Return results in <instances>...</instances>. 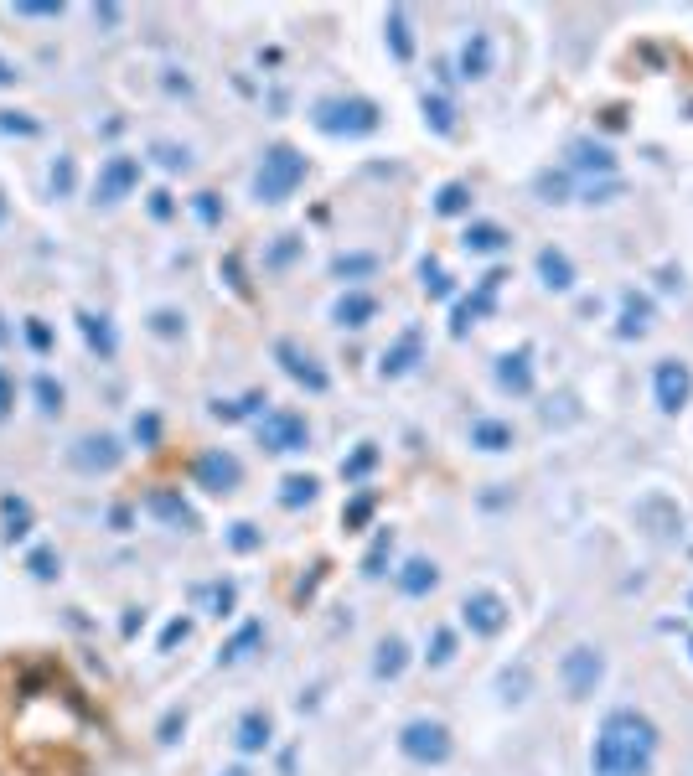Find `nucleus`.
Here are the masks:
<instances>
[{"label": "nucleus", "instance_id": "obj_1", "mask_svg": "<svg viewBox=\"0 0 693 776\" xmlns=\"http://www.w3.org/2000/svg\"><path fill=\"white\" fill-rule=\"evenodd\" d=\"M662 756V730L647 709L611 704L590 740V776H652Z\"/></svg>", "mask_w": 693, "mask_h": 776}, {"label": "nucleus", "instance_id": "obj_2", "mask_svg": "<svg viewBox=\"0 0 693 776\" xmlns=\"http://www.w3.org/2000/svg\"><path fill=\"white\" fill-rule=\"evenodd\" d=\"M600 683H606V652H600L595 642H575L559 658V689H564V699L585 704V699L600 694Z\"/></svg>", "mask_w": 693, "mask_h": 776}, {"label": "nucleus", "instance_id": "obj_3", "mask_svg": "<svg viewBox=\"0 0 693 776\" xmlns=\"http://www.w3.org/2000/svg\"><path fill=\"white\" fill-rule=\"evenodd\" d=\"M300 182H306V156L290 151V145H275V151H264V161L254 171V197L259 202H285Z\"/></svg>", "mask_w": 693, "mask_h": 776}, {"label": "nucleus", "instance_id": "obj_4", "mask_svg": "<svg viewBox=\"0 0 693 776\" xmlns=\"http://www.w3.org/2000/svg\"><path fill=\"white\" fill-rule=\"evenodd\" d=\"M399 751L414 766H445L450 756H456V740H450V730L440 720H409L399 730Z\"/></svg>", "mask_w": 693, "mask_h": 776}, {"label": "nucleus", "instance_id": "obj_5", "mask_svg": "<svg viewBox=\"0 0 693 776\" xmlns=\"http://www.w3.org/2000/svg\"><path fill=\"white\" fill-rule=\"evenodd\" d=\"M652 399L662 414H683L693 399V368L683 357H657L652 363Z\"/></svg>", "mask_w": 693, "mask_h": 776}, {"label": "nucleus", "instance_id": "obj_6", "mask_svg": "<svg viewBox=\"0 0 693 776\" xmlns=\"http://www.w3.org/2000/svg\"><path fill=\"white\" fill-rule=\"evenodd\" d=\"M259 440H264V451H306L311 445V425H306V414L300 409H264V420H259Z\"/></svg>", "mask_w": 693, "mask_h": 776}, {"label": "nucleus", "instance_id": "obj_7", "mask_svg": "<svg viewBox=\"0 0 693 776\" xmlns=\"http://www.w3.org/2000/svg\"><path fill=\"white\" fill-rule=\"evenodd\" d=\"M507 616L512 611H507V601H502L497 590H471L466 601H461V621L471 626L476 637H497L502 626H507Z\"/></svg>", "mask_w": 693, "mask_h": 776}, {"label": "nucleus", "instance_id": "obj_8", "mask_svg": "<svg viewBox=\"0 0 693 776\" xmlns=\"http://www.w3.org/2000/svg\"><path fill=\"white\" fill-rule=\"evenodd\" d=\"M321 114H342L337 125H326V135H368V130H378V109L368 104V99H326V104H316Z\"/></svg>", "mask_w": 693, "mask_h": 776}, {"label": "nucleus", "instance_id": "obj_9", "mask_svg": "<svg viewBox=\"0 0 693 776\" xmlns=\"http://www.w3.org/2000/svg\"><path fill=\"white\" fill-rule=\"evenodd\" d=\"M238 482H244V466H238V456H228V451H202V456H197V487H207V492H233Z\"/></svg>", "mask_w": 693, "mask_h": 776}, {"label": "nucleus", "instance_id": "obj_10", "mask_svg": "<svg viewBox=\"0 0 693 776\" xmlns=\"http://www.w3.org/2000/svg\"><path fill=\"white\" fill-rule=\"evenodd\" d=\"M275 357L285 363V373H290V378H300V383L311 388V394H326V383H331V378L316 368V357H311V352H300L295 342H280V347H275Z\"/></svg>", "mask_w": 693, "mask_h": 776}, {"label": "nucleus", "instance_id": "obj_11", "mask_svg": "<svg viewBox=\"0 0 693 776\" xmlns=\"http://www.w3.org/2000/svg\"><path fill=\"white\" fill-rule=\"evenodd\" d=\"M569 171H580V176H611L616 171V151L611 145H600V140H575L569 145Z\"/></svg>", "mask_w": 693, "mask_h": 776}, {"label": "nucleus", "instance_id": "obj_12", "mask_svg": "<svg viewBox=\"0 0 693 776\" xmlns=\"http://www.w3.org/2000/svg\"><path fill=\"white\" fill-rule=\"evenodd\" d=\"M471 445H476V451H512V445H518V430H512L507 420H492V414H481V420H471Z\"/></svg>", "mask_w": 693, "mask_h": 776}, {"label": "nucleus", "instance_id": "obj_13", "mask_svg": "<svg viewBox=\"0 0 693 776\" xmlns=\"http://www.w3.org/2000/svg\"><path fill=\"white\" fill-rule=\"evenodd\" d=\"M538 280H544V290H575V264H569V254L564 249H538Z\"/></svg>", "mask_w": 693, "mask_h": 776}, {"label": "nucleus", "instance_id": "obj_14", "mask_svg": "<svg viewBox=\"0 0 693 776\" xmlns=\"http://www.w3.org/2000/svg\"><path fill=\"white\" fill-rule=\"evenodd\" d=\"M497 383H502V394L528 399V394H533V368H528V352H507V357H497Z\"/></svg>", "mask_w": 693, "mask_h": 776}, {"label": "nucleus", "instance_id": "obj_15", "mask_svg": "<svg viewBox=\"0 0 693 776\" xmlns=\"http://www.w3.org/2000/svg\"><path fill=\"white\" fill-rule=\"evenodd\" d=\"M492 73V37L487 32H471L466 47H461V78L476 83V78H487Z\"/></svg>", "mask_w": 693, "mask_h": 776}, {"label": "nucleus", "instance_id": "obj_16", "mask_svg": "<svg viewBox=\"0 0 693 776\" xmlns=\"http://www.w3.org/2000/svg\"><path fill=\"white\" fill-rule=\"evenodd\" d=\"M647 326H652V301L647 295H626L621 301V326H616V337H647Z\"/></svg>", "mask_w": 693, "mask_h": 776}, {"label": "nucleus", "instance_id": "obj_17", "mask_svg": "<svg viewBox=\"0 0 693 776\" xmlns=\"http://www.w3.org/2000/svg\"><path fill=\"white\" fill-rule=\"evenodd\" d=\"M435 585H440L435 559H409L404 570H399V590H404V595H430Z\"/></svg>", "mask_w": 693, "mask_h": 776}, {"label": "nucleus", "instance_id": "obj_18", "mask_svg": "<svg viewBox=\"0 0 693 776\" xmlns=\"http://www.w3.org/2000/svg\"><path fill=\"white\" fill-rule=\"evenodd\" d=\"M269 730H275V725H269V714H244V720H238V751H244V756H254V751H264V745H269Z\"/></svg>", "mask_w": 693, "mask_h": 776}, {"label": "nucleus", "instance_id": "obj_19", "mask_svg": "<svg viewBox=\"0 0 693 776\" xmlns=\"http://www.w3.org/2000/svg\"><path fill=\"white\" fill-rule=\"evenodd\" d=\"M373 311H378L373 295H347V301H337V311H331V316H337V326H368Z\"/></svg>", "mask_w": 693, "mask_h": 776}, {"label": "nucleus", "instance_id": "obj_20", "mask_svg": "<svg viewBox=\"0 0 693 776\" xmlns=\"http://www.w3.org/2000/svg\"><path fill=\"white\" fill-rule=\"evenodd\" d=\"M466 249H476V254H497V249H507V233H502L497 223H476V228H466Z\"/></svg>", "mask_w": 693, "mask_h": 776}, {"label": "nucleus", "instance_id": "obj_21", "mask_svg": "<svg viewBox=\"0 0 693 776\" xmlns=\"http://www.w3.org/2000/svg\"><path fill=\"white\" fill-rule=\"evenodd\" d=\"M414 352H419V337L409 332L394 352H383V378H399V373H409L414 368Z\"/></svg>", "mask_w": 693, "mask_h": 776}, {"label": "nucleus", "instance_id": "obj_22", "mask_svg": "<svg viewBox=\"0 0 693 776\" xmlns=\"http://www.w3.org/2000/svg\"><path fill=\"white\" fill-rule=\"evenodd\" d=\"M373 673H378V678H399V673H404V642H399V637L378 642V663H373Z\"/></svg>", "mask_w": 693, "mask_h": 776}, {"label": "nucleus", "instance_id": "obj_23", "mask_svg": "<svg viewBox=\"0 0 693 776\" xmlns=\"http://www.w3.org/2000/svg\"><path fill=\"white\" fill-rule=\"evenodd\" d=\"M254 642H264V626H259V621H249L244 632H238V637H233V642L223 647V663H238V658H249V647H254Z\"/></svg>", "mask_w": 693, "mask_h": 776}, {"label": "nucleus", "instance_id": "obj_24", "mask_svg": "<svg viewBox=\"0 0 693 776\" xmlns=\"http://www.w3.org/2000/svg\"><path fill=\"white\" fill-rule=\"evenodd\" d=\"M311 497H316V476H285V492H280L285 507H300V502H311Z\"/></svg>", "mask_w": 693, "mask_h": 776}, {"label": "nucleus", "instance_id": "obj_25", "mask_svg": "<svg viewBox=\"0 0 693 776\" xmlns=\"http://www.w3.org/2000/svg\"><path fill=\"white\" fill-rule=\"evenodd\" d=\"M373 461H378V451H373V445H368V451H357L352 461H342V476H363V471H368Z\"/></svg>", "mask_w": 693, "mask_h": 776}, {"label": "nucleus", "instance_id": "obj_26", "mask_svg": "<svg viewBox=\"0 0 693 776\" xmlns=\"http://www.w3.org/2000/svg\"><path fill=\"white\" fill-rule=\"evenodd\" d=\"M450 647H456V637H450V632H435V652H425V658L440 668V663H450Z\"/></svg>", "mask_w": 693, "mask_h": 776}, {"label": "nucleus", "instance_id": "obj_27", "mask_svg": "<svg viewBox=\"0 0 693 776\" xmlns=\"http://www.w3.org/2000/svg\"><path fill=\"white\" fill-rule=\"evenodd\" d=\"M254 544H259L254 523H233V549H254Z\"/></svg>", "mask_w": 693, "mask_h": 776}, {"label": "nucleus", "instance_id": "obj_28", "mask_svg": "<svg viewBox=\"0 0 693 776\" xmlns=\"http://www.w3.org/2000/svg\"><path fill=\"white\" fill-rule=\"evenodd\" d=\"M37 394H42V409H47V414H52V409H63V388H52L47 378L37 383Z\"/></svg>", "mask_w": 693, "mask_h": 776}, {"label": "nucleus", "instance_id": "obj_29", "mask_svg": "<svg viewBox=\"0 0 693 776\" xmlns=\"http://www.w3.org/2000/svg\"><path fill=\"white\" fill-rule=\"evenodd\" d=\"M156 507H161L166 518H176V523H192V513H187V507L176 502V497H156Z\"/></svg>", "mask_w": 693, "mask_h": 776}, {"label": "nucleus", "instance_id": "obj_30", "mask_svg": "<svg viewBox=\"0 0 693 776\" xmlns=\"http://www.w3.org/2000/svg\"><path fill=\"white\" fill-rule=\"evenodd\" d=\"M388 21H394V47H399V57H409V32H404V11H394Z\"/></svg>", "mask_w": 693, "mask_h": 776}, {"label": "nucleus", "instance_id": "obj_31", "mask_svg": "<svg viewBox=\"0 0 693 776\" xmlns=\"http://www.w3.org/2000/svg\"><path fill=\"white\" fill-rule=\"evenodd\" d=\"M357 270H373V259H368V254H357V259H337V275H357Z\"/></svg>", "mask_w": 693, "mask_h": 776}, {"label": "nucleus", "instance_id": "obj_32", "mask_svg": "<svg viewBox=\"0 0 693 776\" xmlns=\"http://www.w3.org/2000/svg\"><path fill=\"white\" fill-rule=\"evenodd\" d=\"M461 197H466V192H461V187H450V192H445V202H440V207H445V213H456V207H461Z\"/></svg>", "mask_w": 693, "mask_h": 776}, {"label": "nucleus", "instance_id": "obj_33", "mask_svg": "<svg viewBox=\"0 0 693 776\" xmlns=\"http://www.w3.org/2000/svg\"><path fill=\"white\" fill-rule=\"evenodd\" d=\"M223 776H254V771H244V766H233V771H223Z\"/></svg>", "mask_w": 693, "mask_h": 776}, {"label": "nucleus", "instance_id": "obj_34", "mask_svg": "<svg viewBox=\"0 0 693 776\" xmlns=\"http://www.w3.org/2000/svg\"><path fill=\"white\" fill-rule=\"evenodd\" d=\"M688 606H693V590H688Z\"/></svg>", "mask_w": 693, "mask_h": 776}, {"label": "nucleus", "instance_id": "obj_35", "mask_svg": "<svg viewBox=\"0 0 693 776\" xmlns=\"http://www.w3.org/2000/svg\"><path fill=\"white\" fill-rule=\"evenodd\" d=\"M688 647H693V637H688Z\"/></svg>", "mask_w": 693, "mask_h": 776}]
</instances>
